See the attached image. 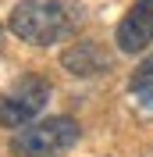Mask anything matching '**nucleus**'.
I'll return each mask as SVG.
<instances>
[{
	"label": "nucleus",
	"mask_w": 153,
	"mask_h": 157,
	"mask_svg": "<svg viewBox=\"0 0 153 157\" xmlns=\"http://www.w3.org/2000/svg\"><path fill=\"white\" fill-rule=\"evenodd\" d=\"M61 64L78 78H93V75H107V71L114 68V54H107L100 43L86 39V43H71L61 54Z\"/></svg>",
	"instance_id": "39448f33"
},
{
	"label": "nucleus",
	"mask_w": 153,
	"mask_h": 157,
	"mask_svg": "<svg viewBox=\"0 0 153 157\" xmlns=\"http://www.w3.org/2000/svg\"><path fill=\"white\" fill-rule=\"evenodd\" d=\"M118 50L121 54H143L153 43V0H135L128 14L118 21Z\"/></svg>",
	"instance_id": "20e7f679"
},
{
	"label": "nucleus",
	"mask_w": 153,
	"mask_h": 157,
	"mask_svg": "<svg viewBox=\"0 0 153 157\" xmlns=\"http://www.w3.org/2000/svg\"><path fill=\"white\" fill-rule=\"evenodd\" d=\"M86 7L78 0H21L7 14V29L32 47H50L82 25Z\"/></svg>",
	"instance_id": "f257e3e1"
},
{
	"label": "nucleus",
	"mask_w": 153,
	"mask_h": 157,
	"mask_svg": "<svg viewBox=\"0 0 153 157\" xmlns=\"http://www.w3.org/2000/svg\"><path fill=\"white\" fill-rule=\"evenodd\" d=\"M128 89H132L135 97L143 100V104H153V54L139 64V68L132 71V82H128Z\"/></svg>",
	"instance_id": "423d86ee"
},
{
	"label": "nucleus",
	"mask_w": 153,
	"mask_h": 157,
	"mask_svg": "<svg viewBox=\"0 0 153 157\" xmlns=\"http://www.w3.org/2000/svg\"><path fill=\"white\" fill-rule=\"evenodd\" d=\"M50 100V82L43 75H21L7 93H0V125L25 128Z\"/></svg>",
	"instance_id": "7ed1b4c3"
},
{
	"label": "nucleus",
	"mask_w": 153,
	"mask_h": 157,
	"mask_svg": "<svg viewBox=\"0 0 153 157\" xmlns=\"http://www.w3.org/2000/svg\"><path fill=\"white\" fill-rule=\"evenodd\" d=\"M78 143V121L68 114H54L47 121H32L11 136V154L18 157H54Z\"/></svg>",
	"instance_id": "f03ea898"
}]
</instances>
